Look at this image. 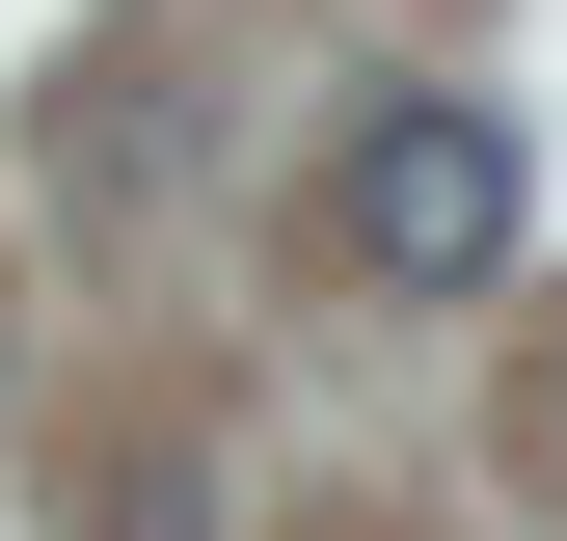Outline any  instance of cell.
<instances>
[{"mask_svg":"<svg viewBox=\"0 0 567 541\" xmlns=\"http://www.w3.org/2000/svg\"><path fill=\"white\" fill-rule=\"evenodd\" d=\"M514 217H540V163H514V109H460V82L351 109V163H324V270L351 298H486Z\"/></svg>","mask_w":567,"mask_h":541,"instance_id":"6da1fadb","label":"cell"},{"mask_svg":"<svg viewBox=\"0 0 567 541\" xmlns=\"http://www.w3.org/2000/svg\"><path fill=\"white\" fill-rule=\"evenodd\" d=\"M514 460H540V488H567V325H540V353H514Z\"/></svg>","mask_w":567,"mask_h":541,"instance_id":"7a4b0ae2","label":"cell"}]
</instances>
